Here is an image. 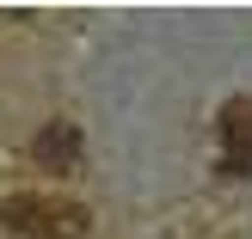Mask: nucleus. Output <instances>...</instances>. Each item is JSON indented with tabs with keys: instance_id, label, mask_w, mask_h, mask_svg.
Returning a JSON list of instances; mask_svg holds the SVG:
<instances>
[{
	"instance_id": "3",
	"label": "nucleus",
	"mask_w": 252,
	"mask_h": 239,
	"mask_svg": "<svg viewBox=\"0 0 252 239\" xmlns=\"http://www.w3.org/2000/svg\"><path fill=\"white\" fill-rule=\"evenodd\" d=\"M31 159L49 166V172H68L74 159H80V129H74V123H43L37 141H31Z\"/></svg>"
},
{
	"instance_id": "2",
	"label": "nucleus",
	"mask_w": 252,
	"mask_h": 239,
	"mask_svg": "<svg viewBox=\"0 0 252 239\" xmlns=\"http://www.w3.org/2000/svg\"><path fill=\"white\" fill-rule=\"evenodd\" d=\"M221 166L252 172V98H228L221 105Z\"/></svg>"
},
{
	"instance_id": "1",
	"label": "nucleus",
	"mask_w": 252,
	"mask_h": 239,
	"mask_svg": "<svg viewBox=\"0 0 252 239\" xmlns=\"http://www.w3.org/2000/svg\"><path fill=\"white\" fill-rule=\"evenodd\" d=\"M0 221L12 233H31V239H80L86 233V209L68 203V196H6L0 203Z\"/></svg>"
}]
</instances>
